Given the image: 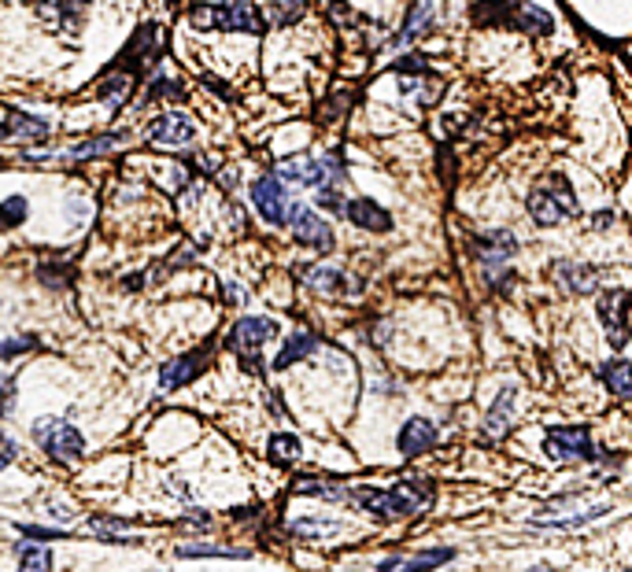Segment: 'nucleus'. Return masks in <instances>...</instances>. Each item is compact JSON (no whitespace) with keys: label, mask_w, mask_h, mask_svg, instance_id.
I'll return each mask as SVG.
<instances>
[{"label":"nucleus","mask_w":632,"mask_h":572,"mask_svg":"<svg viewBox=\"0 0 632 572\" xmlns=\"http://www.w3.org/2000/svg\"><path fill=\"white\" fill-rule=\"evenodd\" d=\"M577 211H581L577 193L570 188V181L562 174H548L529 193V218L536 226H559L566 218H577Z\"/></svg>","instance_id":"1"},{"label":"nucleus","mask_w":632,"mask_h":572,"mask_svg":"<svg viewBox=\"0 0 632 572\" xmlns=\"http://www.w3.org/2000/svg\"><path fill=\"white\" fill-rule=\"evenodd\" d=\"M197 30H226V34H262L266 19L244 0H226V5H197L189 12Z\"/></svg>","instance_id":"2"},{"label":"nucleus","mask_w":632,"mask_h":572,"mask_svg":"<svg viewBox=\"0 0 632 572\" xmlns=\"http://www.w3.org/2000/svg\"><path fill=\"white\" fill-rule=\"evenodd\" d=\"M30 432H34L37 447L52 461H59V465H70V461H78L85 454V436L67 418H37Z\"/></svg>","instance_id":"3"},{"label":"nucleus","mask_w":632,"mask_h":572,"mask_svg":"<svg viewBox=\"0 0 632 572\" xmlns=\"http://www.w3.org/2000/svg\"><path fill=\"white\" fill-rule=\"evenodd\" d=\"M474 255L485 266V281L492 289H503L510 277V259L518 255V237L510 229H488L474 240Z\"/></svg>","instance_id":"4"},{"label":"nucleus","mask_w":632,"mask_h":572,"mask_svg":"<svg viewBox=\"0 0 632 572\" xmlns=\"http://www.w3.org/2000/svg\"><path fill=\"white\" fill-rule=\"evenodd\" d=\"M544 450L555 461H595L603 458V447L592 440L584 425H555L544 432Z\"/></svg>","instance_id":"5"},{"label":"nucleus","mask_w":632,"mask_h":572,"mask_svg":"<svg viewBox=\"0 0 632 572\" xmlns=\"http://www.w3.org/2000/svg\"><path fill=\"white\" fill-rule=\"evenodd\" d=\"M252 204H255V211L270 222V226H289V215H293V196H289V188H285V181L282 177H274V174H266V177H259L255 185H252Z\"/></svg>","instance_id":"6"},{"label":"nucleus","mask_w":632,"mask_h":572,"mask_svg":"<svg viewBox=\"0 0 632 572\" xmlns=\"http://www.w3.org/2000/svg\"><path fill=\"white\" fill-rule=\"evenodd\" d=\"M278 336V322L270 318H241L230 329V347L244 358L248 369H259V347H266V340Z\"/></svg>","instance_id":"7"},{"label":"nucleus","mask_w":632,"mask_h":572,"mask_svg":"<svg viewBox=\"0 0 632 572\" xmlns=\"http://www.w3.org/2000/svg\"><path fill=\"white\" fill-rule=\"evenodd\" d=\"M208 362H211V344H204V347H197V351H189V355L170 358V362L159 369V388H163V392H177V388L193 385V380L208 369Z\"/></svg>","instance_id":"8"},{"label":"nucleus","mask_w":632,"mask_h":572,"mask_svg":"<svg viewBox=\"0 0 632 572\" xmlns=\"http://www.w3.org/2000/svg\"><path fill=\"white\" fill-rule=\"evenodd\" d=\"M606 336L614 347H625L628 344V292L625 289H606L599 296V307H595Z\"/></svg>","instance_id":"9"},{"label":"nucleus","mask_w":632,"mask_h":572,"mask_svg":"<svg viewBox=\"0 0 632 572\" xmlns=\"http://www.w3.org/2000/svg\"><path fill=\"white\" fill-rule=\"evenodd\" d=\"M289 226H293V237L296 244L304 248H315V251H333V229L326 226V218H318L311 207H293L289 215Z\"/></svg>","instance_id":"10"},{"label":"nucleus","mask_w":632,"mask_h":572,"mask_svg":"<svg viewBox=\"0 0 632 572\" xmlns=\"http://www.w3.org/2000/svg\"><path fill=\"white\" fill-rule=\"evenodd\" d=\"M552 273H555V281L562 284L570 296H592V292L599 289V281H603V273H599L595 266H588V262H570V259H559V262L552 266Z\"/></svg>","instance_id":"11"},{"label":"nucleus","mask_w":632,"mask_h":572,"mask_svg":"<svg viewBox=\"0 0 632 572\" xmlns=\"http://www.w3.org/2000/svg\"><path fill=\"white\" fill-rule=\"evenodd\" d=\"M193 137H197L193 119L177 115V111L159 115V119L148 126V141H152V144H163V148H182V144H189Z\"/></svg>","instance_id":"12"},{"label":"nucleus","mask_w":632,"mask_h":572,"mask_svg":"<svg viewBox=\"0 0 632 572\" xmlns=\"http://www.w3.org/2000/svg\"><path fill=\"white\" fill-rule=\"evenodd\" d=\"M514 403H518V388H503V392L496 396V403L488 407L485 425H481V436H485L488 443H499V440L510 432V425H514Z\"/></svg>","instance_id":"13"},{"label":"nucleus","mask_w":632,"mask_h":572,"mask_svg":"<svg viewBox=\"0 0 632 572\" xmlns=\"http://www.w3.org/2000/svg\"><path fill=\"white\" fill-rule=\"evenodd\" d=\"M300 281L322 296H344V292L359 289V284H351L348 273H340L337 266H300Z\"/></svg>","instance_id":"14"},{"label":"nucleus","mask_w":632,"mask_h":572,"mask_svg":"<svg viewBox=\"0 0 632 572\" xmlns=\"http://www.w3.org/2000/svg\"><path fill=\"white\" fill-rule=\"evenodd\" d=\"M433 443H436V425L429 418H407L403 429H400V440H396V447H400L403 458H418Z\"/></svg>","instance_id":"15"},{"label":"nucleus","mask_w":632,"mask_h":572,"mask_svg":"<svg viewBox=\"0 0 632 572\" xmlns=\"http://www.w3.org/2000/svg\"><path fill=\"white\" fill-rule=\"evenodd\" d=\"M344 218L359 229H370V233H389L392 229V215L374 204V200H348L344 204Z\"/></svg>","instance_id":"16"},{"label":"nucleus","mask_w":632,"mask_h":572,"mask_svg":"<svg viewBox=\"0 0 632 572\" xmlns=\"http://www.w3.org/2000/svg\"><path fill=\"white\" fill-rule=\"evenodd\" d=\"M344 532H348V524L344 521H333V517H296V521H289V535L293 539H304V543L337 539Z\"/></svg>","instance_id":"17"},{"label":"nucleus","mask_w":632,"mask_h":572,"mask_svg":"<svg viewBox=\"0 0 632 572\" xmlns=\"http://www.w3.org/2000/svg\"><path fill=\"white\" fill-rule=\"evenodd\" d=\"M507 26H518V30H525V34H552V16L544 12V8H536V5H529V0H510V19H507Z\"/></svg>","instance_id":"18"},{"label":"nucleus","mask_w":632,"mask_h":572,"mask_svg":"<svg viewBox=\"0 0 632 572\" xmlns=\"http://www.w3.org/2000/svg\"><path fill=\"white\" fill-rule=\"evenodd\" d=\"M41 19L59 26V30H78L81 12H85V0H41Z\"/></svg>","instance_id":"19"},{"label":"nucleus","mask_w":632,"mask_h":572,"mask_svg":"<svg viewBox=\"0 0 632 572\" xmlns=\"http://www.w3.org/2000/svg\"><path fill=\"white\" fill-rule=\"evenodd\" d=\"M599 380L606 385V392H614L617 399H632V362L628 358H610L599 365Z\"/></svg>","instance_id":"20"},{"label":"nucleus","mask_w":632,"mask_h":572,"mask_svg":"<svg viewBox=\"0 0 632 572\" xmlns=\"http://www.w3.org/2000/svg\"><path fill=\"white\" fill-rule=\"evenodd\" d=\"M300 454H304V443L293 432H274V436L266 440V458L274 461V465H296Z\"/></svg>","instance_id":"21"},{"label":"nucleus","mask_w":632,"mask_h":572,"mask_svg":"<svg viewBox=\"0 0 632 572\" xmlns=\"http://www.w3.org/2000/svg\"><path fill=\"white\" fill-rule=\"evenodd\" d=\"M315 347H318V336H315V333H296V336H289L285 347H282L278 358H274V369H289V365L304 362L307 355H315Z\"/></svg>","instance_id":"22"},{"label":"nucleus","mask_w":632,"mask_h":572,"mask_svg":"<svg viewBox=\"0 0 632 572\" xmlns=\"http://www.w3.org/2000/svg\"><path fill=\"white\" fill-rule=\"evenodd\" d=\"M8 141L19 137V141H45L48 137V122L45 119H30V115H19V111H8Z\"/></svg>","instance_id":"23"},{"label":"nucleus","mask_w":632,"mask_h":572,"mask_svg":"<svg viewBox=\"0 0 632 572\" xmlns=\"http://www.w3.org/2000/svg\"><path fill=\"white\" fill-rule=\"evenodd\" d=\"M429 26H433V5H429V0H418V5L407 12V23H403V30L396 34L392 45H407V41H414L418 34H425Z\"/></svg>","instance_id":"24"},{"label":"nucleus","mask_w":632,"mask_h":572,"mask_svg":"<svg viewBox=\"0 0 632 572\" xmlns=\"http://www.w3.org/2000/svg\"><path fill=\"white\" fill-rule=\"evenodd\" d=\"M293 492L296 495H315V499H326V503H351V488L329 484V481H296Z\"/></svg>","instance_id":"25"},{"label":"nucleus","mask_w":632,"mask_h":572,"mask_svg":"<svg viewBox=\"0 0 632 572\" xmlns=\"http://www.w3.org/2000/svg\"><path fill=\"white\" fill-rule=\"evenodd\" d=\"M19 572H52V550L41 543H19Z\"/></svg>","instance_id":"26"},{"label":"nucleus","mask_w":632,"mask_h":572,"mask_svg":"<svg viewBox=\"0 0 632 572\" xmlns=\"http://www.w3.org/2000/svg\"><path fill=\"white\" fill-rule=\"evenodd\" d=\"M606 514V503H599V506H592V510H584V514H570V517H536V524L540 528H555V532H570V528H584L588 521H595V517H603Z\"/></svg>","instance_id":"27"},{"label":"nucleus","mask_w":632,"mask_h":572,"mask_svg":"<svg viewBox=\"0 0 632 572\" xmlns=\"http://www.w3.org/2000/svg\"><path fill=\"white\" fill-rule=\"evenodd\" d=\"M177 557H248V550L219 546V543H186L177 546Z\"/></svg>","instance_id":"28"},{"label":"nucleus","mask_w":632,"mask_h":572,"mask_svg":"<svg viewBox=\"0 0 632 572\" xmlns=\"http://www.w3.org/2000/svg\"><path fill=\"white\" fill-rule=\"evenodd\" d=\"M126 141H130L126 133H108V137H97V141H85V144H78L70 155H74V159H93V155H104V152L123 148Z\"/></svg>","instance_id":"29"},{"label":"nucleus","mask_w":632,"mask_h":572,"mask_svg":"<svg viewBox=\"0 0 632 572\" xmlns=\"http://www.w3.org/2000/svg\"><path fill=\"white\" fill-rule=\"evenodd\" d=\"M307 8V0H285V5H274L266 12V26H293Z\"/></svg>","instance_id":"30"},{"label":"nucleus","mask_w":632,"mask_h":572,"mask_svg":"<svg viewBox=\"0 0 632 572\" xmlns=\"http://www.w3.org/2000/svg\"><path fill=\"white\" fill-rule=\"evenodd\" d=\"M37 351V340L34 336H12V340H0V362H12L19 355H30Z\"/></svg>","instance_id":"31"},{"label":"nucleus","mask_w":632,"mask_h":572,"mask_svg":"<svg viewBox=\"0 0 632 572\" xmlns=\"http://www.w3.org/2000/svg\"><path fill=\"white\" fill-rule=\"evenodd\" d=\"M23 218H27V200L23 196H12L8 204H0V229H16Z\"/></svg>","instance_id":"32"},{"label":"nucleus","mask_w":632,"mask_h":572,"mask_svg":"<svg viewBox=\"0 0 632 572\" xmlns=\"http://www.w3.org/2000/svg\"><path fill=\"white\" fill-rule=\"evenodd\" d=\"M145 101H182V85L177 81H166V78H155L145 92Z\"/></svg>","instance_id":"33"},{"label":"nucleus","mask_w":632,"mask_h":572,"mask_svg":"<svg viewBox=\"0 0 632 572\" xmlns=\"http://www.w3.org/2000/svg\"><path fill=\"white\" fill-rule=\"evenodd\" d=\"M19 532H23V539H30V543H52V539H67V535H70V532L41 528V524H19Z\"/></svg>","instance_id":"34"},{"label":"nucleus","mask_w":632,"mask_h":572,"mask_svg":"<svg viewBox=\"0 0 632 572\" xmlns=\"http://www.w3.org/2000/svg\"><path fill=\"white\" fill-rule=\"evenodd\" d=\"M392 70L411 78V74H429V63H425L422 56H403V59H396V63H392Z\"/></svg>","instance_id":"35"},{"label":"nucleus","mask_w":632,"mask_h":572,"mask_svg":"<svg viewBox=\"0 0 632 572\" xmlns=\"http://www.w3.org/2000/svg\"><path fill=\"white\" fill-rule=\"evenodd\" d=\"M12 407H16V380L0 376V418L12 414Z\"/></svg>","instance_id":"36"},{"label":"nucleus","mask_w":632,"mask_h":572,"mask_svg":"<svg viewBox=\"0 0 632 572\" xmlns=\"http://www.w3.org/2000/svg\"><path fill=\"white\" fill-rule=\"evenodd\" d=\"M318 204L326 211H333V215H344V200H340L337 188H318Z\"/></svg>","instance_id":"37"},{"label":"nucleus","mask_w":632,"mask_h":572,"mask_svg":"<svg viewBox=\"0 0 632 572\" xmlns=\"http://www.w3.org/2000/svg\"><path fill=\"white\" fill-rule=\"evenodd\" d=\"M12 461H16V443H12L5 432H0V472H5Z\"/></svg>","instance_id":"38"},{"label":"nucleus","mask_w":632,"mask_h":572,"mask_svg":"<svg viewBox=\"0 0 632 572\" xmlns=\"http://www.w3.org/2000/svg\"><path fill=\"white\" fill-rule=\"evenodd\" d=\"M226 303H244V289H241V284H226Z\"/></svg>","instance_id":"39"},{"label":"nucleus","mask_w":632,"mask_h":572,"mask_svg":"<svg viewBox=\"0 0 632 572\" xmlns=\"http://www.w3.org/2000/svg\"><path fill=\"white\" fill-rule=\"evenodd\" d=\"M610 222H614V215H610V211H599V215L592 218V226H595V229H603V226H610Z\"/></svg>","instance_id":"40"},{"label":"nucleus","mask_w":632,"mask_h":572,"mask_svg":"<svg viewBox=\"0 0 632 572\" xmlns=\"http://www.w3.org/2000/svg\"><path fill=\"white\" fill-rule=\"evenodd\" d=\"M529 572H555V568H548V565H536V568H529Z\"/></svg>","instance_id":"41"},{"label":"nucleus","mask_w":632,"mask_h":572,"mask_svg":"<svg viewBox=\"0 0 632 572\" xmlns=\"http://www.w3.org/2000/svg\"><path fill=\"white\" fill-rule=\"evenodd\" d=\"M628 572H632V568H628Z\"/></svg>","instance_id":"42"}]
</instances>
